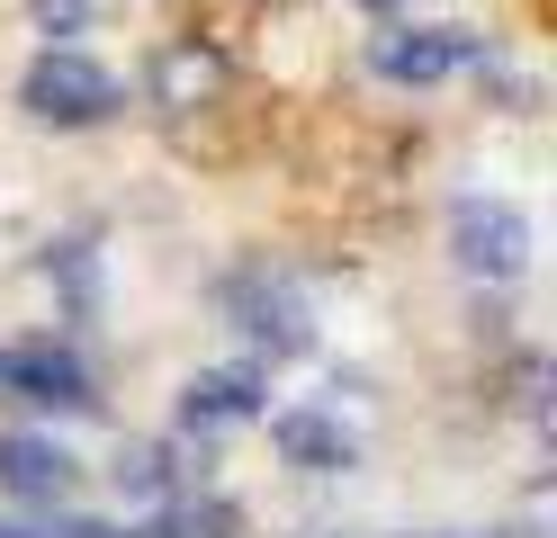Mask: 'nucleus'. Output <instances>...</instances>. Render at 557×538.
I'll return each mask as SVG.
<instances>
[{"label":"nucleus","mask_w":557,"mask_h":538,"mask_svg":"<svg viewBox=\"0 0 557 538\" xmlns=\"http://www.w3.org/2000/svg\"><path fill=\"white\" fill-rule=\"evenodd\" d=\"M476 54H485V36H468V27H377L369 36L377 82H405V90H432V82H449V72L476 63Z\"/></svg>","instance_id":"nucleus-4"},{"label":"nucleus","mask_w":557,"mask_h":538,"mask_svg":"<svg viewBox=\"0 0 557 538\" xmlns=\"http://www.w3.org/2000/svg\"><path fill=\"white\" fill-rule=\"evenodd\" d=\"M360 10H387V0H360Z\"/></svg>","instance_id":"nucleus-13"},{"label":"nucleus","mask_w":557,"mask_h":538,"mask_svg":"<svg viewBox=\"0 0 557 538\" xmlns=\"http://www.w3.org/2000/svg\"><path fill=\"white\" fill-rule=\"evenodd\" d=\"M82 18H90V0H37V27L46 36H73Z\"/></svg>","instance_id":"nucleus-12"},{"label":"nucleus","mask_w":557,"mask_h":538,"mask_svg":"<svg viewBox=\"0 0 557 538\" xmlns=\"http://www.w3.org/2000/svg\"><path fill=\"white\" fill-rule=\"evenodd\" d=\"M270 404V377L261 368H198L181 386V430H225V422H252Z\"/></svg>","instance_id":"nucleus-7"},{"label":"nucleus","mask_w":557,"mask_h":538,"mask_svg":"<svg viewBox=\"0 0 557 538\" xmlns=\"http://www.w3.org/2000/svg\"><path fill=\"white\" fill-rule=\"evenodd\" d=\"M207 90H216V54L207 46H162L153 54V99L162 108H198Z\"/></svg>","instance_id":"nucleus-9"},{"label":"nucleus","mask_w":557,"mask_h":538,"mask_svg":"<svg viewBox=\"0 0 557 538\" xmlns=\"http://www.w3.org/2000/svg\"><path fill=\"white\" fill-rule=\"evenodd\" d=\"M0 386H18L27 404H63V413H90V404H99L82 350H63V341H18V350H0Z\"/></svg>","instance_id":"nucleus-5"},{"label":"nucleus","mask_w":557,"mask_h":538,"mask_svg":"<svg viewBox=\"0 0 557 538\" xmlns=\"http://www.w3.org/2000/svg\"><path fill=\"white\" fill-rule=\"evenodd\" d=\"M225 314H234V333H252L270 359H297L315 341V314H306L297 278H278V270H234L225 278Z\"/></svg>","instance_id":"nucleus-3"},{"label":"nucleus","mask_w":557,"mask_h":538,"mask_svg":"<svg viewBox=\"0 0 557 538\" xmlns=\"http://www.w3.org/2000/svg\"><path fill=\"white\" fill-rule=\"evenodd\" d=\"M117 485H135V493H171V449H162V440L126 449V458H117Z\"/></svg>","instance_id":"nucleus-10"},{"label":"nucleus","mask_w":557,"mask_h":538,"mask_svg":"<svg viewBox=\"0 0 557 538\" xmlns=\"http://www.w3.org/2000/svg\"><path fill=\"white\" fill-rule=\"evenodd\" d=\"M270 449L306 466V476H342V466L360 458V440L342 430V413H315V404H288V413H270Z\"/></svg>","instance_id":"nucleus-6"},{"label":"nucleus","mask_w":557,"mask_h":538,"mask_svg":"<svg viewBox=\"0 0 557 538\" xmlns=\"http://www.w3.org/2000/svg\"><path fill=\"white\" fill-rule=\"evenodd\" d=\"M0 493H18V502H54L73 493V449H54L37 440V430H0Z\"/></svg>","instance_id":"nucleus-8"},{"label":"nucleus","mask_w":557,"mask_h":538,"mask_svg":"<svg viewBox=\"0 0 557 538\" xmlns=\"http://www.w3.org/2000/svg\"><path fill=\"white\" fill-rule=\"evenodd\" d=\"M449 251H459V270L504 287L531 270V215H521L512 198H459L449 207Z\"/></svg>","instance_id":"nucleus-2"},{"label":"nucleus","mask_w":557,"mask_h":538,"mask_svg":"<svg viewBox=\"0 0 557 538\" xmlns=\"http://www.w3.org/2000/svg\"><path fill=\"white\" fill-rule=\"evenodd\" d=\"M18 108L37 126H99V117H117V72L73 54V46H46L18 72Z\"/></svg>","instance_id":"nucleus-1"},{"label":"nucleus","mask_w":557,"mask_h":538,"mask_svg":"<svg viewBox=\"0 0 557 538\" xmlns=\"http://www.w3.org/2000/svg\"><path fill=\"white\" fill-rule=\"evenodd\" d=\"M0 538H109V529H99V521H54V512H10Z\"/></svg>","instance_id":"nucleus-11"}]
</instances>
